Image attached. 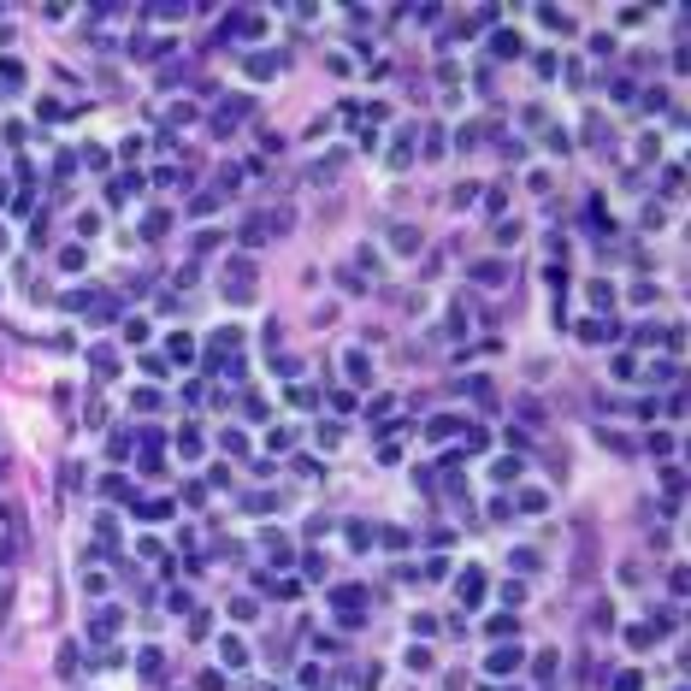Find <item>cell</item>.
Wrapping results in <instances>:
<instances>
[{"instance_id": "obj_1", "label": "cell", "mask_w": 691, "mask_h": 691, "mask_svg": "<svg viewBox=\"0 0 691 691\" xmlns=\"http://www.w3.org/2000/svg\"><path fill=\"white\" fill-rule=\"evenodd\" d=\"M343 367H349V378H355V384H367V378H372V360L360 355V349H355V355H343Z\"/></svg>"}, {"instance_id": "obj_2", "label": "cell", "mask_w": 691, "mask_h": 691, "mask_svg": "<svg viewBox=\"0 0 691 691\" xmlns=\"http://www.w3.org/2000/svg\"><path fill=\"white\" fill-rule=\"evenodd\" d=\"M514 668H520V650L514 644H502L497 656H490V673H514Z\"/></svg>"}, {"instance_id": "obj_3", "label": "cell", "mask_w": 691, "mask_h": 691, "mask_svg": "<svg viewBox=\"0 0 691 691\" xmlns=\"http://www.w3.org/2000/svg\"><path fill=\"white\" fill-rule=\"evenodd\" d=\"M219 656H225V668H242V662H249V650H242L237 638H219Z\"/></svg>"}, {"instance_id": "obj_4", "label": "cell", "mask_w": 691, "mask_h": 691, "mask_svg": "<svg viewBox=\"0 0 691 691\" xmlns=\"http://www.w3.org/2000/svg\"><path fill=\"white\" fill-rule=\"evenodd\" d=\"M608 337H615V319H591L585 325V343H608Z\"/></svg>"}, {"instance_id": "obj_5", "label": "cell", "mask_w": 691, "mask_h": 691, "mask_svg": "<svg viewBox=\"0 0 691 691\" xmlns=\"http://www.w3.org/2000/svg\"><path fill=\"white\" fill-rule=\"evenodd\" d=\"M390 242H396V249L408 254V249H420V230H408V225H396V237H390Z\"/></svg>"}, {"instance_id": "obj_6", "label": "cell", "mask_w": 691, "mask_h": 691, "mask_svg": "<svg viewBox=\"0 0 691 691\" xmlns=\"http://www.w3.org/2000/svg\"><path fill=\"white\" fill-rule=\"evenodd\" d=\"M95 367H101V378H112V367H119V355H112V349H95Z\"/></svg>"}, {"instance_id": "obj_7", "label": "cell", "mask_w": 691, "mask_h": 691, "mask_svg": "<svg viewBox=\"0 0 691 691\" xmlns=\"http://www.w3.org/2000/svg\"><path fill=\"white\" fill-rule=\"evenodd\" d=\"M615 691H638V673H620V680H615Z\"/></svg>"}, {"instance_id": "obj_8", "label": "cell", "mask_w": 691, "mask_h": 691, "mask_svg": "<svg viewBox=\"0 0 691 691\" xmlns=\"http://www.w3.org/2000/svg\"><path fill=\"white\" fill-rule=\"evenodd\" d=\"M0 461H6V449H0Z\"/></svg>"}]
</instances>
